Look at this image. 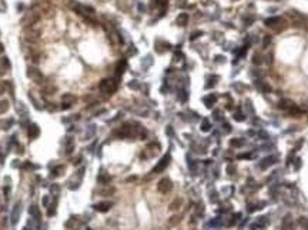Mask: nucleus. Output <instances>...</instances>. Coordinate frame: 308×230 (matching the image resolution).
<instances>
[{
	"instance_id": "45",
	"label": "nucleus",
	"mask_w": 308,
	"mask_h": 230,
	"mask_svg": "<svg viewBox=\"0 0 308 230\" xmlns=\"http://www.w3.org/2000/svg\"><path fill=\"white\" fill-rule=\"evenodd\" d=\"M213 116H214V119H217V120H218V119H221V112H217V110H215Z\"/></svg>"
},
{
	"instance_id": "48",
	"label": "nucleus",
	"mask_w": 308,
	"mask_h": 230,
	"mask_svg": "<svg viewBox=\"0 0 308 230\" xmlns=\"http://www.w3.org/2000/svg\"><path fill=\"white\" fill-rule=\"evenodd\" d=\"M23 230H36V229H34V226L33 225H32V227H30V225H27V226H24L23 227Z\"/></svg>"
},
{
	"instance_id": "38",
	"label": "nucleus",
	"mask_w": 308,
	"mask_h": 230,
	"mask_svg": "<svg viewBox=\"0 0 308 230\" xmlns=\"http://www.w3.org/2000/svg\"><path fill=\"white\" fill-rule=\"evenodd\" d=\"M42 203H43V206H44V207L49 206V196H44V197H43Z\"/></svg>"
},
{
	"instance_id": "49",
	"label": "nucleus",
	"mask_w": 308,
	"mask_h": 230,
	"mask_svg": "<svg viewBox=\"0 0 308 230\" xmlns=\"http://www.w3.org/2000/svg\"><path fill=\"white\" fill-rule=\"evenodd\" d=\"M262 90H264V92H271V87L268 85H264L262 86Z\"/></svg>"
},
{
	"instance_id": "27",
	"label": "nucleus",
	"mask_w": 308,
	"mask_h": 230,
	"mask_svg": "<svg viewBox=\"0 0 308 230\" xmlns=\"http://www.w3.org/2000/svg\"><path fill=\"white\" fill-rule=\"evenodd\" d=\"M7 110H9V102L7 100L0 102V113H6Z\"/></svg>"
},
{
	"instance_id": "25",
	"label": "nucleus",
	"mask_w": 308,
	"mask_h": 230,
	"mask_svg": "<svg viewBox=\"0 0 308 230\" xmlns=\"http://www.w3.org/2000/svg\"><path fill=\"white\" fill-rule=\"evenodd\" d=\"M201 131H210L211 130V123L208 122V120H207V119H204V120H203V122H201Z\"/></svg>"
},
{
	"instance_id": "19",
	"label": "nucleus",
	"mask_w": 308,
	"mask_h": 230,
	"mask_svg": "<svg viewBox=\"0 0 308 230\" xmlns=\"http://www.w3.org/2000/svg\"><path fill=\"white\" fill-rule=\"evenodd\" d=\"M98 182L101 184H107V183H110V180H111V177L108 176L107 173H104V172H101V173L98 174Z\"/></svg>"
},
{
	"instance_id": "37",
	"label": "nucleus",
	"mask_w": 308,
	"mask_h": 230,
	"mask_svg": "<svg viewBox=\"0 0 308 230\" xmlns=\"http://www.w3.org/2000/svg\"><path fill=\"white\" fill-rule=\"evenodd\" d=\"M5 92H6V83L0 82V94H3Z\"/></svg>"
},
{
	"instance_id": "24",
	"label": "nucleus",
	"mask_w": 308,
	"mask_h": 230,
	"mask_svg": "<svg viewBox=\"0 0 308 230\" xmlns=\"http://www.w3.org/2000/svg\"><path fill=\"white\" fill-rule=\"evenodd\" d=\"M243 145H244V140L243 139H240V137L231 139V141H230V146H233V147H241Z\"/></svg>"
},
{
	"instance_id": "46",
	"label": "nucleus",
	"mask_w": 308,
	"mask_h": 230,
	"mask_svg": "<svg viewBox=\"0 0 308 230\" xmlns=\"http://www.w3.org/2000/svg\"><path fill=\"white\" fill-rule=\"evenodd\" d=\"M250 157H252V155H240L238 156V159H250Z\"/></svg>"
},
{
	"instance_id": "1",
	"label": "nucleus",
	"mask_w": 308,
	"mask_h": 230,
	"mask_svg": "<svg viewBox=\"0 0 308 230\" xmlns=\"http://www.w3.org/2000/svg\"><path fill=\"white\" fill-rule=\"evenodd\" d=\"M100 90L103 93H107V94H111L114 90L117 89V80L116 79H104L100 82Z\"/></svg>"
},
{
	"instance_id": "29",
	"label": "nucleus",
	"mask_w": 308,
	"mask_h": 230,
	"mask_svg": "<svg viewBox=\"0 0 308 230\" xmlns=\"http://www.w3.org/2000/svg\"><path fill=\"white\" fill-rule=\"evenodd\" d=\"M54 86H47V87H44V89H43V93L44 94H53L54 93Z\"/></svg>"
},
{
	"instance_id": "41",
	"label": "nucleus",
	"mask_w": 308,
	"mask_h": 230,
	"mask_svg": "<svg viewBox=\"0 0 308 230\" xmlns=\"http://www.w3.org/2000/svg\"><path fill=\"white\" fill-rule=\"evenodd\" d=\"M223 127H224V131H231V124H228V123H224Z\"/></svg>"
},
{
	"instance_id": "31",
	"label": "nucleus",
	"mask_w": 308,
	"mask_h": 230,
	"mask_svg": "<svg viewBox=\"0 0 308 230\" xmlns=\"http://www.w3.org/2000/svg\"><path fill=\"white\" fill-rule=\"evenodd\" d=\"M215 80H217V77H215V76H211L210 80H208L210 83H207V85H205V87H207V89H210V87H213V86L215 85Z\"/></svg>"
},
{
	"instance_id": "16",
	"label": "nucleus",
	"mask_w": 308,
	"mask_h": 230,
	"mask_svg": "<svg viewBox=\"0 0 308 230\" xmlns=\"http://www.w3.org/2000/svg\"><path fill=\"white\" fill-rule=\"evenodd\" d=\"M73 149H74V140H73L71 137H67L66 146H64V153L66 155H70L71 152H73Z\"/></svg>"
},
{
	"instance_id": "9",
	"label": "nucleus",
	"mask_w": 308,
	"mask_h": 230,
	"mask_svg": "<svg viewBox=\"0 0 308 230\" xmlns=\"http://www.w3.org/2000/svg\"><path fill=\"white\" fill-rule=\"evenodd\" d=\"M282 229L284 230H294V220H293V217L289 216V214L284 216V219H282Z\"/></svg>"
},
{
	"instance_id": "13",
	"label": "nucleus",
	"mask_w": 308,
	"mask_h": 230,
	"mask_svg": "<svg viewBox=\"0 0 308 230\" xmlns=\"http://www.w3.org/2000/svg\"><path fill=\"white\" fill-rule=\"evenodd\" d=\"M215 102H217V96L215 94H208V96H205L204 97V104L207 109H211L213 106L215 104Z\"/></svg>"
},
{
	"instance_id": "42",
	"label": "nucleus",
	"mask_w": 308,
	"mask_h": 230,
	"mask_svg": "<svg viewBox=\"0 0 308 230\" xmlns=\"http://www.w3.org/2000/svg\"><path fill=\"white\" fill-rule=\"evenodd\" d=\"M12 124H13V120H7V122H5V123H3V126H5V127H3V129H9V127H7V126H12Z\"/></svg>"
},
{
	"instance_id": "8",
	"label": "nucleus",
	"mask_w": 308,
	"mask_h": 230,
	"mask_svg": "<svg viewBox=\"0 0 308 230\" xmlns=\"http://www.w3.org/2000/svg\"><path fill=\"white\" fill-rule=\"evenodd\" d=\"M277 162V157L275 156H267V157H264V159L261 160V163H260V167L261 169H268V167H271L272 164Z\"/></svg>"
},
{
	"instance_id": "32",
	"label": "nucleus",
	"mask_w": 308,
	"mask_h": 230,
	"mask_svg": "<svg viewBox=\"0 0 308 230\" xmlns=\"http://www.w3.org/2000/svg\"><path fill=\"white\" fill-rule=\"evenodd\" d=\"M7 6H6V2L5 0H0V13H5Z\"/></svg>"
},
{
	"instance_id": "22",
	"label": "nucleus",
	"mask_w": 308,
	"mask_h": 230,
	"mask_svg": "<svg viewBox=\"0 0 308 230\" xmlns=\"http://www.w3.org/2000/svg\"><path fill=\"white\" fill-rule=\"evenodd\" d=\"M287 112H288V114L289 116H293V117H299V116H301V114H303V110H299L298 107H291L289 109V110H287Z\"/></svg>"
},
{
	"instance_id": "18",
	"label": "nucleus",
	"mask_w": 308,
	"mask_h": 230,
	"mask_svg": "<svg viewBox=\"0 0 308 230\" xmlns=\"http://www.w3.org/2000/svg\"><path fill=\"white\" fill-rule=\"evenodd\" d=\"M297 223H298V226L301 227V230H308V217H305V216L298 217Z\"/></svg>"
},
{
	"instance_id": "23",
	"label": "nucleus",
	"mask_w": 308,
	"mask_h": 230,
	"mask_svg": "<svg viewBox=\"0 0 308 230\" xmlns=\"http://www.w3.org/2000/svg\"><path fill=\"white\" fill-rule=\"evenodd\" d=\"M280 22H281L280 17H270V19H265L264 24H265V26H268V27H271V26H274V24L280 23Z\"/></svg>"
},
{
	"instance_id": "35",
	"label": "nucleus",
	"mask_w": 308,
	"mask_h": 230,
	"mask_svg": "<svg viewBox=\"0 0 308 230\" xmlns=\"http://www.w3.org/2000/svg\"><path fill=\"white\" fill-rule=\"evenodd\" d=\"M254 63H255V64H260V63H261V59H260V54H258V53H255V54H254Z\"/></svg>"
},
{
	"instance_id": "36",
	"label": "nucleus",
	"mask_w": 308,
	"mask_h": 230,
	"mask_svg": "<svg viewBox=\"0 0 308 230\" xmlns=\"http://www.w3.org/2000/svg\"><path fill=\"white\" fill-rule=\"evenodd\" d=\"M200 34H203V33H201V32H194V33L191 34V36H190V39H191V40H194V39L200 37Z\"/></svg>"
},
{
	"instance_id": "14",
	"label": "nucleus",
	"mask_w": 308,
	"mask_h": 230,
	"mask_svg": "<svg viewBox=\"0 0 308 230\" xmlns=\"http://www.w3.org/2000/svg\"><path fill=\"white\" fill-rule=\"evenodd\" d=\"M126 67H127V61H126V59H121V60L117 63V66H116V73H117V76H121L123 73H124V70H126Z\"/></svg>"
},
{
	"instance_id": "34",
	"label": "nucleus",
	"mask_w": 308,
	"mask_h": 230,
	"mask_svg": "<svg viewBox=\"0 0 308 230\" xmlns=\"http://www.w3.org/2000/svg\"><path fill=\"white\" fill-rule=\"evenodd\" d=\"M235 170H237V167H235L234 164H231V166H228V167H227V172H228V174H234V173H235Z\"/></svg>"
},
{
	"instance_id": "15",
	"label": "nucleus",
	"mask_w": 308,
	"mask_h": 230,
	"mask_svg": "<svg viewBox=\"0 0 308 230\" xmlns=\"http://www.w3.org/2000/svg\"><path fill=\"white\" fill-rule=\"evenodd\" d=\"M278 107L282 109V110H289L291 107H294V103L291 100H287V99H282L278 102Z\"/></svg>"
},
{
	"instance_id": "52",
	"label": "nucleus",
	"mask_w": 308,
	"mask_h": 230,
	"mask_svg": "<svg viewBox=\"0 0 308 230\" xmlns=\"http://www.w3.org/2000/svg\"><path fill=\"white\" fill-rule=\"evenodd\" d=\"M234 2H235V0H234Z\"/></svg>"
},
{
	"instance_id": "2",
	"label": "nucleus",
	"mask_w": 308,
	"mask_h": 230,
	"mask_svg": "<svg viewBox=\"0 0 308 230\" xmlns=\"http://www.w3.org/2000/svg\"><path fill=\"white\" fill-rule=\"evenodd\" d=\"M27 76L30 77V79L34 82V83H37V85H40V83H43V73L39 69H36V67H29L27 69Z\"/></svg>"
},
{
	"instance_id": "43",
	"label": "nucleus",
	"mask_w": 308,
	"mask_h": 230,
	"mask_svg": "<svg viewBox=\"0 0 308 230\" xmlns=\"http://www.w3.org/2000/svg\"><path fill=\"white\" fill-rule=\"evenodd\" d=\"M301 167V159H295V170H298Z\"/></svg>"
},
{
	"instance_id": "7",
	"label": "nucleus",
	"mask_w": 308,
	"mask_h": 230,
	"mask_svg": "<svg viewBox=\"0 0 308 230\" xmlns=\"http://www.w3.org/2000/svg\"><path fill=\"white\" fill-rule=\"evenodd\" d=\"M111 206H113L111 202H100V203H96L93 206V209L96 211H100V213H106V211L110 210Z\"/></svg>"
},
{
	"instance_id": "47",
	"label": "nucleus",
	"mask_w": 308,
	"mask_h": 230,
	"mask_svg": "<svg viewBox=\"0 0 308 230\" xmlns=\"http://www.w3.org/2000/svg\"><path fill=\"white\" fill-rule=\"evenodd\" d=\"M70 107H71V104H67V103H63V106H61L63 110H67V109H70Z\"/></svg>"
},
{
	"instance_id": "6",
	"label": "nucleus",
	"mask_w": 308,
	"mask_h": 230,
	"mask_svg": "<svg viewBox=\"0 0 308 230\" xmlns=\"http://www.w3.org/2000/svg\"><path fill=\"white\" fill-rule=\"evenodd\" d=\"M20 213H22V204L20 203H16V206L13 207V211H12V216H10V219H12V225H17V221H19L20 219Z\"/></svg>"
},
{
	"instance_id": "5",
	"label": "nucleus",
	"mask_w": 308,
	"mask_h": 230,
	"mask_svg": "<svg viewBox=\"0 0 308 230\" xmlns=\"http://www.w3.org/2000/svg\"><path fill=\"white\" fill-rule=\"evenodd\" d=\"M170 159H171V157H170V155H168V153H167V155H164L163 157H161V160L156 164V167L153 169V173H160V172H163V170L168 166V163H170Z\"/></svg>"
},
{
	"instance_id": "12",
	"label": "nucleus",
	"mask_w": 308,
	"mask_h": 230,
	"mask_svg": "<svg viewBox=\"0 0 308 230\" xmlns=\"http://www.w3.org/2000/svg\"><path fill=\"white\" fill-rule=\"evenodd\" d=\"M10 67V61L7 57H2L0 59V77L5 75L6 71H7V69Z\"/></svg>"
},
{
	"instance_id": "26",
	"label": "nucleus",
	"mask_w": 308,
	"mask_h": 230,
	"mask_svg": "<svg viewBox=\"0 0 308 230\" xmlns=\"http://www.w3.org/2000/svg\"><path fill=\"white\" fill-rule=\"evenodd\" d=\"M234 120H237V122H244V120H245V114H244L241 110H237V112L234 113Z\"/></svg>"
},
{
	"instance_id": "40",
	"label": "nucleus",
	"mask_w": 308,
	"mask_h": 230,
	"mask_svg": "<svg viewBox=\"0 0 308 230\" xmlns=\"http://www.w3.org/2000/svg\"><path fill=\"white\" fill-rule=\"evenodd\" d=\"M128 86H130L131 89H139V83H137L135 80H133V82H131V83H130Z\"/></svg>"
},
{
	"instance_id": "50",
	"label": "nucleus",
	"mask_w": 308,
	"mask_h": 230,
	"mask_svg": "<svg viewBox=\"0 0 308 230\" xmlns=\"http://www.w3.org/2000/svg\"><path fill=\"white\" fill-rule=\"evenodd\" d=\"M51 192H59V186H53V187H51Z\"/></svg>"
},
{
	"instance_id": "44",
	"label": "nucleus",
	"mask_w": 308,
	"mask_h": 230,
	"mask_svg": "<svg viewBox=\"0 0 308 230\" xmlns=\"http://www.w3.org/2000/svg\"><path fill=\"white\" fill-rule=\"evenodd\" d=\"M53 207H54V206H51V209H49V211H47V214H49V216H53V214L56 213V209H53Z\"/></svg>"
},
{
	"instance_id": "11",
	"label": "nucleus",
	"mask_w": 308,
	"mask_h": 230,
	"mask_svg": "<svg viewBox=\"0 0 308 230\" xmlns=\"http://www.w3.org/2000/svg\"><path fill=\"white\" fill-rule=\"evenodd\" d=\"M29 213H30V216H32V219L36 223H39L40 221V210H39V207L37 206H30V209H29Z\"/></svg>"
},
{
	"instance_id": "30",
	"label": "nucleus",
	"mask_w": 308,
	"mask_h": 230,
	"mask_svg": "<svg viewBox=\"0 0 308 230\" xmlns=\"http://www.w3.org/2000/svg\"><path fill=\"white\" fill-rule=\"evenodd\" d=\"M156 3H157V6L159 7H161V9H166L168 5V0H156Z\"/></svg>"
},
{
	"instance_id": "28",
	"label": "nucleus",
	"mask_w": 308,
	"mask_h": 230,
	"mask_svg": "<svg viewBox=\"0 0 308 230\" xmlns=\"http://www.w3.org/2000/svg\"><path fill=\"white\" fill-rule=\"evenodd\" d=\"M260 206H265V203H257V204H250V207H248V211L251 213V211H255V210H258V209H261Z\"/></svg>"
},
{
	"instance_id": "21",
	"label": "nucleus",
	"mask_w": 308,
	"mask_h": 230,
	"mask_svg": "<svg viewBox=\"0 0 308 230\" xmlns=\"http://www.w3.org/2000/svg\"><path fill=\"white\" fill-rule=\"evenodd\" d=\"M63 172H64V166H57L51 170V177H59L63 174Z\"/></svg>"
},
{
	"instance_id": "20",
	"label": "nucleus",
	"mask_w": 308,
	"mask_h": 230,
	"mask_svg": "<svg viewBox=\"0 0 308 230\" xmlns=\"http://www.w3.org/2000/svg\"><path fill=\"white\" fill-rule=\"evenodd\" d=\"M188 22V14L187 13H180V16L177 17V24L178 26H186Z\"/></svg>"
},
{
	"instance_id": "4",
	"label": "nucleus",
	"mask_w": 308,
	"mask_h": 230,
	"mask_svg": "<svg viewBox=\"0 0 308 230\" xmlns=\"http://www.w3.org/2000/svg\"><path fill=\"white\" fill-rule=\"evenodd\" d=\"M157 189H159V192H161V193H168V192H171V189H173V183H171V180L168 177H164V179H161L159 182V184H157Z\"/></svg>"
},
{
	"instance_id": "39",
	"label": "nucleus",
	"mask_w": 308,
	"mask_h": 230,
	"mask_svg": "<svg viewBox=\"0 0 308 230\" xmlns=\"http://www.w3.org/2000/svg\"><path fill=\"white\" fill-rule=\"evenodd\" d=\"M270 42H271V37H270V36H267V37L262 40V44H264V47L268 46V43H270Z\"/></svg>"
},
{
	"instance_id": "51",
	"label": "nucleus",
	"mask_w": 308,
	"mask_h": 230,
	"mask_svg": "<svg viewBox=\"0 0 308 230\" xmlns=\"http://www.w3.org/2000/svg\"><path fill=\"white\" fill-rule=\"evenodd\" d=\"M3 50H5V47H3V44H2V43H0V54H2V53H3Z\"/></svg>"
},
{
	"instance_id": "10",
	"label": "nucleus",
	"mask_w": 308,
	"mask_h": 230,
	"mask_svg": "<svg viewBox=\"0 0 308 230\" xmlns=\"http://www.w3.org/2000/svg\"><path fill=\"white\" fill-rule=\"evenodd\" d=\"M39 134H40V127H39L36 123L30 124V126H29V137H30V139H37Z\"/></svg>"
},
{
	"instance_id": "3",
	"label": "nucleus",
	"mask_w": 308,
	"mask_h": 230,
	"mask_svg": "<svg viewBox=\"0 0 308 230\" xmlns=\"http://www.w3.org/2000/svg\"><path fill=\"white\" fill-rule=\"evenodd\" d=\"M71 7H73L79 14H81V16H94V9L93 7L80 5V3H77V5H71Z\"/></svg>"
},
{
	"instance_id": "17",
	"label": "nucleus",
	"mask_w": 308,
	"mask_h": 230,
	"mask_svg": "<svg viewBox=\"0 0 308 230\" xmlns=\"http://www.w3.org/2000/svg\"><path fill=\"white\" fill-rule=\"evenodd\" d=\"M63 103H67V104H73L76 102V96L74 94H71V93H66V94H63Z\"/></svg>"
},
{
	"instance_id": "33",
	"label": "nucleus",
	"mask_w": 308,
	"mask_h": 230,
	"mask_svg": "<svg viewBox=\"0 0 308 230\" xmlns=\"http://www.w3.org/2000/svg\"><path fill=\"white\" fill-rule=\"evenodd\" d=\"M180 203H181V200H180V199H177L174 203H171V204H170V209H171V210H176V209H178L177 204H180Z\"/></svg>"
}]
</instances>
